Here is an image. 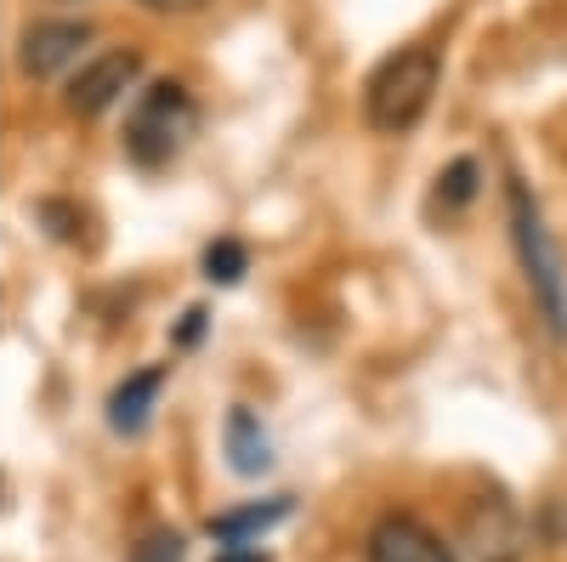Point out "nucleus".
<instances>
[{
    "mask_svg": "<svg viewBox=\"0 0 567 562\" xmlns=\"http://www.w3.org/2000/svg\"><path fill=\"white\" fill-rule=\"evenodd\" d=\"M437 80H443V58L432 52V45H398L363 85L369 125L386 131V136L414 131L425 120V109H432V98H437Z\"/></svg>",
    "mask_w": 567,
    "mask_h": 562,
    "instance_id": "f257e3e1",
    "label": "nucleus"
},
{
    "mask_svg": "<svg viewBox=\"0 0 567 562\" xmlns=\"http://www.w3.org/2000/svg\"><path fill=\"white\" fill-rule=\"evenodd\" d=\"M505 205H511V239H516V256H523V278H528V290H534V307L545 313L550 336L567 341V273H561V256H556L550 227H545V216H539V200L511 176Z\"/></svg>",
    "mask_w": 567,
    "mask_h": 562,
    "instance_id": "f03ea898",
    "label": "nucleus"
},
{
    "mask_svg": "<svg viewBox=\"0 0 567 562\" xmlns=\"http://www.w3.org/2000/svg\"><path fill=\"white\" fill-rule=\"evenodd\" d=\"M194 125H199V109H194V98H187V85H176V80L142 85L131 114H125V154H131V165H142V171L171 165L187 149Z\"/></svg>",
    "mask_w": 567,
    "mask_h": 562,
    "instance_id": "7ed1b4c3",
    "label": "nucleus"
},
{
    "mask_svg": "<svg viewBox=\"0 0 567 562\" xmlns=\"http://www.w3.org/2000/svg\"><path fill=\"white\" fill-rule=\"evenodd\" d=\"M91 45V23H74V18H45V23H29L23 40H18V69L29 80H58L80 63V52Z\"/></svg>",
    "mask_w": 567,
    "mask_h": 562,
    "instance_id": "20e7f679",
    "label": "nucleus"
},
{
    "mask_svg": "<svg viewBox=\"0 0 567 562\" xmlns=\"http://www.w3.org/2000/svg\"><path fill=\"white\" fill-rule=\"evenodd\" d=\"M136 74H142V58L136 52H125V45H114V52H97V58H85L80 63V74L69 80V109L74 114H109L125 91L136 85Z\"/></svg>",
    "mask_w": 567,
    "mask_h": 562,
    "instance_id": "39448f33",
    "label": "nucleus"
},
{
    "mask_svg": "<svg viewBox=\"0 0 567 562\" xmlns=\"http://www.w3.org/2000/svg\"><path fill=\"white\" fill-rule=\"evenodd\" d=\"M369 562H460L420 518H381L369 529Z\"/></svg>",
    "mask_w": 567,
    "mask_h": 562,
    "instance_id": "423d86ee",
    "label": "nucleus"
},
{
    "mask_svg": "<svg viewBox=\"0 0 567 562\" xmlns=\"http://www.w3.org/2000/svg\"><path fill=\"white\" fill-rule=\"evenodd\" d=\"M165 375H171L165 364L136 369V375H125V381L109 392V427L120 438H142V432H148V420L159 409V392H165Z\"/></svg>",
    "mask_w": 567,
    "mask_h": 562,
    "instance_id": "0eeeda50",
    "label": "nucleus"
},
{
    "mask_svg": "<svg viewBox=\"0 0 567 562\" xmlns=\"http://www.w3.org/2000/svg\"><path fill=\"white\" fill-rule=\"evenodd\" d=\"M227 466L239 478H261L267 466H272V438H267V427H261V415L256 409H233L227 415Z\"/></svg>",
    "mask_w": 567,
    "mask_h": 562,
    "instance_id": "6e6552de",
    "label": "nucleus"
},
{
    "mask_svg": "<svg viewBox=\"0 0 567 562\" xmlns=\"http://www.w3.org/2000/svg\"><path fill=\"white\" fill-rule=\"evenodd\" d=\"M284 518H290V500H256V505H239V511H221V518L210 523L216 545H256L267 529H278Z\"/></svg>",
    "mask_w": 567,
    "mask_h": 562,
    "instance_id": "1a4fd4ad",
    "label": "nucleus"
},
{
    "mask_svg": "<svg viewBox=\"0 0 567 562\" xmlns=\"http://www.w3.org/2000/svg\"><path fill=\"white\" fill-rule=\"evenodd\" d=\"M205 278H210V285H239V278H245V245L216 239L205 251Z\"/></svg>",
    "mask_w": 567,
    "mask_h": 562,
    "instance_id": "9d476101",
    "label": "nucleus"
},
{
    "mask_svg": "<svg viewBox=\"0 0 567 562\" xmlns=\"http://www.w3.org/2000/svg\"><path fill=\"white\" fill-rule=\"evenodd\" d=\"M131 562H187V545L176 529H154L131 545Z\"/></svg>",
    "mask_w": 567,
    "mask_h": 562,
    "instance_id": "9b49d317",
    "label": "nucleus"
},
{
    "mask_svg": "<svg viewBox=\"0 0 567 562\" xmlns=\"http://www.w3.org/2000/svg\"><path fill=\"white\" fill-rule=\"evenodd\" d=\"M216 562H267V551H256V545H221Z\"/></svg>",
    "mask_w": 567,
    "mask_h": 562,
    "instance_id": "f8f14e48",
    "label": "nucleus"
},
{
    "mask_svg": "<svg viewBox=\"0 0 567 562\" xmlns=\"http://www.w3.org/2000/svg\"><path fill=\"white\" fill-rule=\"evenodd\" d=\"M142 7H154V12H199L205 0H142Z\"/></svg>",
    "mask_w": 567,
    "mask_h": 562,
    "instance_id": "ddd939ff",
    "label": "nucleus"
}]
</instances>
